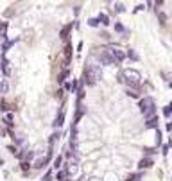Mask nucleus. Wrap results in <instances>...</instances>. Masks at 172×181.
<instances>
[{"label": "nucleus", "mask_w": 172, "mask_h": 181, "mask_svg": "<svg viewBox=\"0 0 172 181\" xmlns=\"http://www.w3.org/2000/svg\"><path fill=\"white\" fill-rule=\"evenodd\" d=\"M72 63V43H67L63 49V66L64 70H68V65Z\"/></svg>", "instance_id": "423d86ee"}, {"label": "nucleus", "mask_w": 172, "mask_h": 181, "mask_svg": "<svg viewBox=\"0 0 172 181\" xmlns=\"http://www.w3.org/2000/svg\"><path fill=\"white\" fill-rule=\"evenodd\" d=\"M68 75H70V72H68V70H63V72L59 74V77H57V83H59V84H63L64 81H67V77H68Z\"/></svg>", "instance_id": "4468645a"}, {"label": "nucleus", "mask_w": 172, "mask_h": 181, "mask_svg": "<svg viewBox=\"0 0 172 181\" xmlns=\"http://www.w3.org/2000/svg\"><path fill=\"white\" fill-rule=\"evenodd\" d=\"M99 24H100L99 18H90V20H88V25H90V27H99Z\"/></svg>", "instance_id": "b1692460"}, {"label": "nucleus", "mask_w": 172, "mask_h": 181, "mask_svg": "<svg viewBox=\"0 0 172 181\" xmlns=\"http://www.w3.org/2000/svg\"><path fill=\"white\" fill-rule=\"evenodd\" d=\"M168 149H170V147H168V144H167V145H163V147H161V152H163V154H167V152H168Z\"/></svg>", "instance_id": "e433bc0d"}, {"label": "nucleus", "mask_w": 172, "mask_h": 181, "mask_svg": "<svg viewBox=\"0 0 172 181\" xmlns=\"http://www.w3.org/2000/svg\"><path fill=\"white\" fill-rule=\"evenodd\" d=\"M110 54H111V57H113V61H115L117 65L125 59V52H124L120 47H115V45H111V47H110Z\"/></svg>", "instance_id": "39448f33"}, {"label": "nucleus", "mask_w": 172, "mask_h": 181, "mask_svg": "<svg viewBox=\"0 0 172 181\" xmlns=\"http://www.w3.org/2000/svg\"><path fill=\"white\" fill-rule=\"evenodd\" d=\"M64 90H72V83H67V84H64Z\"/></svg>", "instance_id": "58836bf2"}, {"label": "nucleus", "mask_w": 172, "mask_h": 181, "mask_svg": "<svg viewBox=\"0 0 172 181\" xmlns=\"http://www.w3.org/2000/svg\"><path fill=\"white\" fill-rule=\"evenodd\" d=\"M63 122H64V109H61V111H59V115L56 117V120H54V127H61Z\"/></svg>", "instance_id": "9b49d317"}, {"label": "nucleus", "mask_w": 172, "mask_h": 181, "mask_svg": "<svg viewBox=\"0 0 172 181\" xmlns=\"http://www.w3.org/2000/svg\"><path fill=\"white\" fill-rule=\"evenodd\" d=\"M142 9H145V4H138V6L135 7V13H138V11H142Z\"/></svg>", "instance_id": "f704fd0d"}, {"label": "nucleus", "mask_w": 172, "mask_h": 181, "mask_svg": "<svg viewBox=\"0 0 172 181\" xmlns=\"http://www.w3.org/2000/svg\"><path fill=\"white\" fill-rule=\"evenodd\" d=\"M158 124H160V119L158 117H153V119H149L145 122V127L147 129H153V127H158Z\"/></svg>", "instance_id": "f8f14e48"}, {"label": "nucleus", "mask_w": 172, "mask_h": 181, "mask_svg": "<svg viewBox=\"0 0 172 181\" xmlns=\"http://www.w3.org/2000/svg\"><path fill=\"white\" fill-rule=\"evenodd\" d=\"M0 93H4V90H2V83H0Z\"/></svg>", "instance_id": "ea45409f"}, {"label": "nucleus", "mask_w": 172, "mask_h": 181, "mask_svg": "<svg viewBox=\"0 0 172 181\" xmlns=\"http://www.w3.org/2000/svg\"><path fill=\"white\" fill-rule=\"evenodd\" d=\"M84 115V106L81 102H77V113H75V122H79V119Z\"/></svg>", "instance_id": "ddd939ff"}, {"label": "nucleus", "mask_w": 172, "mask_h": 181, "mask_svg": "<svg viewBox=\"0 0 172 181\" xmlns=\"http://www.w3.org/2000/svg\"><path fill=\"white\" fill-rule=\"evenodd\" d=\"M140 79H142V75H140V72L135 70V68H125V70H122V72L118 74V83L127 84V88L138 90V88H140Z\"/></svg>", "instance_id": "f257e3e1"}, {"label": "nucleus", "mask_w": 172, "mask_h": 181, "mask_svg": "<svg viewBox=\"0 0 172 181\" xmlns=\"http://www.w3.org/2000/svg\"><path fill=\"white\" fill-rule=\"evenodd\" d=\"M61 162H63V158H61V156H57L56 160H54V169H59V167H61Z\"/></svg>", "instance_id": "cd10ccee"}, {"label": "nucleus", "mask_w": 172, "mask_h": 181, "mask_svg": "<svg viewBox=\"0 0 172 181\" xmlns=\"http://www.w3.org/2000/svg\"><path fill=\"white\" fill-rule=\"evenodd\" d=\"M115 31H117V32H122V34H124V32H125V27H124L122 24H118V22H117V24H115Z\"/></svg>", "instance_id": "a878e982"}, {"label": "nucleus", "mask_w": 172, "mask_h": 181, "mask_svg": "<svg viewBox=\"0 0 172 181\" xmlns=\"http://www.w3.org/2000/svg\"><path fill=\"white\" fill-rule=\"evenodd\" d=\"M86 181H100V179H99V177H93V176H92V177H86Z\"/></svg>", "instance_id": "4c0bfd02"}, {"label": "nucleus", "mask_w": 172, "mask_h": 181, "mask_svg": "<svg viewBox=\"0 0 172 181\" xmlns=\"http://www.w3.org/2000/svg\"><path fill=\"white\" fill-rule=\"evenodd\" d=\"M13 43H14V41H6V43H4V47H2V49H4V50H7V49L11 47V45H13Z\"/></svg>", "instance_id": "c9c22d12"}, {"label": "nucleus", "mask_w": 172, "mask_h": 181, "mask_svg": "<svg viewBox=\"0 0 172 181\" xmlns=\"http://www.w3.org/2000/svg\"><path fill=\"white\" fill-rule=\"evenodd\" d=\"M125 57H129V59H133V61H138V54L133 50V49H129L127 52H125Z\"/></svg>", "instance_id": "f3484780"}, {"label": "nucleus", "mask_w": 172, "mask_h": 181, "mask_svg": "<svg viewBox=\"0 0 172 181\" xmlns=\"http://www.w3.org/2000/svg\"><path fill=\"white\" fill-rule=\"evenodd\" d=\"M140 179H142V172H138V174H129L125 181H140Z\"/></svg>", "instance_id": "412c9836"}, {"label": "nucleus", "mask_w": 172, "mask_h": 181, "mask_svg": "<svg viewBox=\"0 0 172 181\" xmlns=\"http://www.w3.org/2000/svg\"><path fill=\"white\" fill-rule=\"evenodd\" d=\"M0 106H2V108H0V109H2V111H7V109H11V106L6 102V101H2V104H0Z\"/></svg>", "instance_id": "c756f323"}, {"label": "nucleus", "mask_w": 172, "mask_h": 181, "mask_svg": "<svg viewBox=\"0 0 172 181\" xmlns=\"http://www.w3.org/2000/svg\"><path fill=\"white\" fill-rule=\"evenodd\" d=\"M99 22H100L102 25H110V16L104 14V13H100V14H99Z\"/></svg>", "instance_id": "dca6fc26"}, {"label": "nucleus", "mask_w": 172, "mask_h": 181, "mask_svg": "<svg viewBox=\"0 0 172 181\" xmlns=\"http://www.w3.org/2000/svg\"><path fill=\"white\" fill-rule=\"evenodd\" d=\"M168 147H172V138H170V140H168Z\"/></svg>", "instance_id": "a19ab883"}, {"label": "nucleus", "mask_w": 172, "mask_h": 181, "mask_svg": "<svg viewBox=\"0 0 172 181\" xmlns=\"http://www.w3.org/2000/svg\"><path fill=\"white\" fill-rule=\"evenodd\" d=\"M168 88H172V81H168Z\"/></svg>", "instance_id": "79ce46f5"}, {"label": "nucleus", "mask_w": 172, "mask_h": 181, "mask_svg": "<svg viewBox=\"0 0 172 181\" xmlns=\"http://www.w3.org/2000/svg\"><path fill=\"white\" fill-rule=\"evenodd\" d=\"M2 90H4V93H7V90H9V84H7V81H4V83H2Z\"/></svg>", "instance_id": "473e14b6"}, {"label": "nucleus", "mask_w": 172, "mask_h": 181, "mask_svg": "<svg viewBox=\"0 0 172 181\" xmlns=\"http://www.w3.org/2000/svg\"><path fill=\"white\" fill-rule=\"evenodd\" d=\"M160 144H161V133L158 131L156 133V145H160Z\"/></svg>", "instance_id": "2f4dec72"}, {"label": "nucleus", "mask_w": 172, "mask_h": 181, "mask_svg": "<svg viewBox=\"0 0 172 181\" xmlns=\"http://www.w3.org/2000/svg\"><path fill=\"white\" fill-rule=\"evenodd\" d=\"M74 27H75V24H68V25H64V27L61 29V32H59V36H61L63 40H67V38H68V32H70V31H72Z\"/></svg>", "instance_id": "1a4fd4ad"}, {"label": "nucleus", "mask_w": 172, "mask_h": 181, "mask_svg": "<svg viewBox=\"0 0 172 181\" xmlns=\"http://www.w3.org/2000/svg\"><path fill=\"white\" fill-rule=\"evenodd\" d=\"M20 167H22V170L25 172V170H29V167H31V165H29V162H22V165H20Z\"/></svg>", "instance_id": "7c9ffc66"}, {"label": "nucleus", "mask_w": 172, "mask_h": 181, "mask_svg": "<svg viewBox=\"0 0 172 181\" xmlns=\"http://www.w3.org/2000/svg\"><path fill=\"white\" fill-rule=\"evenodd\" d=\"M143 152L149 156V154H154V152H156V149H153V147H145V149H143Z\"/></svg>", "instance_id": "c85d7f7f"}, {"label": "nucleus", "mask_w": 172, "mask_h": 181, "mask_svg": "<svg viewBox=\"0 0 172 181\" xmlns=\"http://www.w3.org/2000/svg\"><path fill=\"white\" fill-rule=\"evenodd\" d=\"M50 179H52V172L49 170V172L45 174V177H43V181H50Z\"/></svg>", "instance_id": "72a5a7b5"}, {"label": "nucleus", "mask_w": 172, "mask_h": 181, "mask_svg": "<svg viewBox=\"0 0 172 181\" xmlns=\"http://www.w3.org/2000/svg\"><path fill=\"white\" fill-rule=\"evenodd\" d=\"M4 124H6V126H9V127L14 124V122H13V115H11V113H6V115H4Z\"/></svg>", "instance_id": "aec40b11"}, {"label": "nucleus", "mask_w": 172, "mask_h": 181, "mask_svg": "<svg viewBox=\"0 0 172 181\" xmlns=\"http://www.w3.org/2000/svg\"><path fill=\"white\" fill-rule=\"evenodd\" d=\"M117 13H124L125 11V7H124V4H120V2H115V7H113Z\"/></svg>", "instance_id": "393cba45"}, {"label": "nucleus", "mask_w": 172, "mask_h": 181, "mask_svg": "<svg viewBox=\"0 0 172 181\" xmlns=\"http://www.w3.org/2000/svg\"><path fill=\"white\" fill-rule=\"evenodd\" d=\"M59 136H61V133H59V131H57V133H54L52 136H50V145H52V144H54L56 140H59Z\"/></svg>", "instance_id": "bb28decb"}, {"label": "nucleus", "mask_w": 172, "mask_h": 181, "mask_svg": "<svg viewBox=\"0 0 172 181\" xmlns=\"http://www.w3.org/2000/svg\"><path fill=\"white\" fill-rule=\"evenodd\" d=\"M163 115H165V117H170V115H172V102H168V104L165 106V109H163Z\"/></svg>", "instance_id": "4be33fe9"}, {"label": "nucleus", "mask_w": 172, "mask_h": 181, "mask_svg": "<svg viewBox=\"0 0 172 181\" xmlns=\"http://www.w3.org/2000/svg\"><path fill=\"white\" fill-rule=\"evenodd\" d=\"M129 97H133V99H138L140 97V92L138 90H135V88H127V92H125Z\"/></svg>", "instance_id": "2eb2a0df"}, {"label": "nucleus", "mask_w": 172, "mask_h": 181, "mask_svg": "<svg viewBox=\"0 0 172 181\" xmlns=\"http://www.w3.org/2000/svg\"><path fill=\"white\" fill-rule=\"evenodd\" d=\"M153 167V160L150 158H142L138 162V169H150Z\"/></svg>", "instance_id": "6e6552de"}, {"label": "nucleus", "mask_w": 172, "mask_h": 181, "mask_svg": "<svg viewBox=\"0 0 172 181\" xmlns=\"http://www.w3.org/2000/svg\"><path fill=\"white\" fill-rule=\"evenodd\" d=\"M97 57H99V63H100V65H106V66L117 65V63L113 61L111 54H110V47H102V49H99V52H97Z\"/></svg>", "instance_id": "20e7f679"}, {"label": "nucleus", "mask_w": 172, "mask_h": 181, "mask_svg": "<svg viewBox=\"0 0 172 181\" xmlns=\"http://www.w3.org/2000/svg\"><path fill=\"white\" fill-rule=\"evenodd\" d=\"M156 14H158L160 24H161V25H165V24H167V14H165L163 11H156Z\"/></svg>", "instance_id": "a211bd4d"}, {"label": "nucleus", "mask_w": 172, "mask_h": 181, "mask_svg": "<svg viewBox=\"0 0 172 181\" xmlns=\"http://www.w3.org/2000/svg\"><path fill=\"white\" fill-rule=\"evenodd\" d=\"M6 32H7V24L4 22V24L0 25V38H6Z\"/></svg>", "instance_id": "5701e85b"}, {"label": "nucleus", "mask_w": 172, "mask_h": 181, "mask_svg": "<svg viewBox=\"0 0 172 181\" xmlns=\"http://www.w3.org/2000/svg\"><path fill=\"white\" fill-rule=\"evenodd\" d=\"M102 77V70H100V66L99 65H88L84 68V81H86V84H95V81L97 79H100Z\"/></svg>", "instance_id": "7ed1b4c3"}, {"label": "nucleus", "mask_w": 172, "mask_h": 181, "mask_svg": "<svg viewBox=\"0 0 172 181\" xmlns=\"http://www.w3.org/2000/svg\"><path fill=\"white\" fill-rule=\"evenodd\" d=\"M140 111H142V115H143L147 120L153 119V117H156L154 99H153V97H143V99H140Z\"/></svg>", "instance_id": "f03ea898"}, {"label": "nucleus", "mask_w": 172, "mask_h": 181, "mask_svg": "<svg viewBox=\"0 0 172 181\" xmlns=\"http://www.w3.org/2000/svg\"><path fill=\"white\" fill-rule=\"evenodd\" d=\"M67 179H68V172H67V169H61V170L56 172V181H67Z\"/></svg>", "instance_id": "9d476101"}, {"label": "nucleus", "mask_w": 172, "mask_h": 181, "mask_svg": "<svg viewBox=\"0 0 172 181\" xmlns=\"http://www.w3.org/2000/svg\"><path fill=\"white\" fill-rule=\"evenodd\" d=\"M50 156H52V149L49 151V154H47V156L38 158V160L34 162V169H43V167H47V163L50 162Z\"/></svg>", "instance_id": "0eeeda50"}, {"label": "nucleus", "mask_w": 172, "mask_h": 181, "mask_svg": "<svg viewBox=\"0 0 172 181\" xmlns=\"http://www.w3.org/2000/svg\"><path fill=\"white\" fill-rule=\"evenodd\" d=\"M2 72H4L6 75H9V61H7L6 57H2Z\"/></svg>", "instance_id": "6ab92c4d"}]
</instances>
